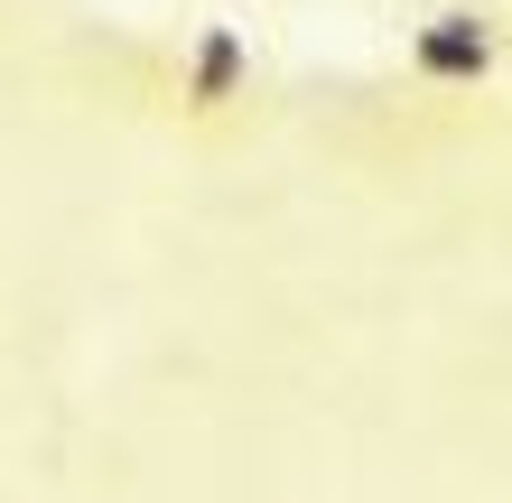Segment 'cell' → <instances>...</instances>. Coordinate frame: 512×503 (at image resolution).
Wrapping results in <instances>:
<instances>
[{"mask_svg":"<svg viewBox=\"0 0 512 503\" xmlns=\"http://www.w3.org/2000/svg\"><path fill=\"white\" fill-rule=\"evenodd\" d=\"M168 103H177V122H196V131L233 122V112L252 103V38H243L233 19H196L187 47H177Z\"/></svg>","mask_w":512,"mask_h":503,"instance_id":"1","label":"cell"},{"mask_svg":"<svg viewBox=\"0 0 512 503\" xmlns=\"http://www.w3.org/2000/svg\"><path fill=\"white\" fill-rule=\"evenodd\" d=\"M410 75L429 94H485L503 75V28L494 10H429L410 28Z\"/></svg>","mask_w":512,"mask_h":503,"instance_id":"2","label":"cell"}]
</instances>
